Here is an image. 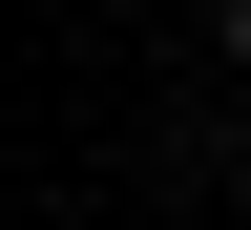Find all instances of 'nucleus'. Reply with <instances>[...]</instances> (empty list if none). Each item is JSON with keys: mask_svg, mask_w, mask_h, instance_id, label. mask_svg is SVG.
<instances>
[{"mask_svg": "<svg viewBox=\"0 0 251 230\" xmlns=\"http://www.w3.org/2000/svg\"><path fill=\"white\" fill-rule=\"evenodd\" d=\"M230 63H251V0H230Z\"/></svg>", "mask_w": 251, "mask_h": 230, "instance_id": "f257e3e1", "label": "nucleus"}]
</instances>
